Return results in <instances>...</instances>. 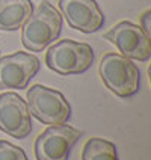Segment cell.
<instances>
[{"mask_svg": "<svg viewBox=\"0 0 151 160\" xmlns=\"http://www.w3.org/2000/svg\"><path fill=\"white\" fill-rule=\"evenodd\" d=\"M94 63V50L86 42L62 39L48 47L45 53V65L52 71L68 76L88 71Z\"/></svg>", "mask_w": 151, "mask_h": 160, "instance_id": "cell-3", "label": "cell"}, {"mask_svg": "<svg viewBox=\"0 0 151 160\" xmlns=\"http://www.w3.org/2000/svg\"><path fill=\"white\" fill-rule=\"evenodd\" d=\"M82 160H119L115 143L103 138H91L82 150Z\"/></svg>", "mask_w": 151, "mask_h": 160, "instance_id": "cell-11", "label": "cell"}, {"mask_svg": "<svg viewBox=\"0 0 151 160\" xmlns=\"http://www.w3.org/2000/svg\"><path fill=\"white\" fill-rule=\"evenodd\" d=\"M139 27L142 29V32L151 39V9H147L141 15L139 20Z\"/></svg>", "mask_w": 151, "mask_h": 160, "instance_id": "cell-13", "label": "cell"}, {"mask_svg": "<svg viewBox=\"0 0 151 160\" xmlns=\"http://www.w3.org/2000/svg\"><path fill=\"white\" fill-rule=\"evenodd\" d=\"M59 9L67 23L83 33H94L104 24V15L95 0H59Z\"/></svg>", "mask_w": 151, "mask_h": 160, "instance_id": "cell-9", "label": "cell"}, {"mask_svg": "<svg viewBox=\"0 0 151 160\" xmlns=\"http://www.w3.org/2000/svg\"><path fill=\"white\" fill-rule=\"evenodd\" d=\"M27 109L30 115L47 125L65 124L71 116V106L62 92L43 85L27 89Z\"/></svg>", "mask_w": 151, "mask_h": 160, "instance_id": "cell-4", "label": "cell"}, {"mask_svg": "<svg viewBox=\"0 0 151 160\" xmlns=\"http://www.w3.org/2000/svg\"><path fill=\"white\" fill-rule=\"evenodd\" d=\"M39 71V59L35 54L15 52L0 58V91L26 89Z\"/></svg>", "mask_w": 151, "mask_h": 160, "instance_id": "cell-7", "label": "cell"}, {"mask_svg": "<svg viewBox=\"0 0 151 160\" xmlns=\"http://www.w3.org/2000/svg\"><path fill=\"white\" fill-rule=\"evenodd\" d=\"M0 130L17 139H24L32 132L27 103L15 92L0 94Z\"/></svg>", "mask_w": 151, "mask_h": 160, "instance_id": "cell-8", "label": "cell"}, {"mask_svg": "<svg viewBox=\"0 0 151 160\" xmlns=\"http://www.w3.org/2000/svg\"><path fill=\"white\" fill-rule=\"evenodd\" d=\"M98 71L103 83L118 97H132L141 86V71L132 62L119 53H107L101 58Z\"/></svg>", "mask_w": 151, "mask_h": 160, "instance_id": "cell-2", "label": "cell"}, {"mask_svg": "<svg viewBox=\"0 0 151 160\" xmlns=\"http://www.w3.org/2000/svg\"><path fill=\"white\" fill-rule=\"evenodd\" d=\"M83 132L71 125L53 124L47 127L35 141L36 160H68L70 152Z\"/></svg>", "mask_w": 151, "mask_h": 160, "instance_id": "cell-5", "label": "cell"}, {"mask_svg": "<svg viewBox=\"0 0 151 160\" xmlns=\"http://www.w3.org/2000/svg\"><path fill=\"white\" fill-rule=\"evenodd\" d=\"M0 160H29L23 148L8 141H0Z\"/></svg>", "mask_w": 151, "mask_h": 160, "instance_id": "cell-12", "label": "cell"}, {"mask_svg": "<svg viewBox=\"0 0 151 160\" xmlns=\"http://www.w3.org/2000/svg\"><path fill=\"white\" fill-rule=\"evenodd\" d=\"M32 11V0H0V30L21 29Z\"/></svg>", "mask_w": 151, "mask_h": 160, "instance_id": "cell-10", "label": "cell"}, {"mask_svg": "<svg viewBox=\"0 0 151 160\" xmlns=\"http://www.w3.org/2000/svg\"><path fill=\"white\" fill-rule=\"evenodd\" d=\"M62 30V15L48 0L32 11L21 29V42L30 52H43L45 47L54 42Z\"/></svg>", "mask_w": 151, "mask_h": 160, "instance_id": "cell-1", "label": "cell"}, {"mask_svg": "<svg viewBox=\"0 0 151 160\" xmlns=\"http://www.w3.org/2000/svg\"><path fill=\"white\" fill-rule=\"evenodd\" d=\"M104 39L115 45L127 59L145 62L151 58V39L132 21H121L107 30Z\"/></svg>", "mask_w": 151, "mask_h": 160, "instance_id": "cell-6", "label": "cell"}]
</instances>
